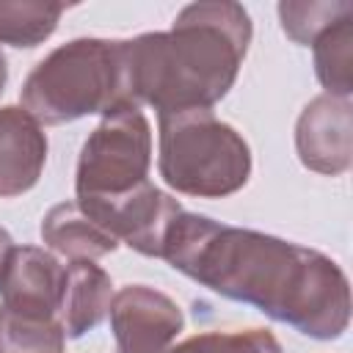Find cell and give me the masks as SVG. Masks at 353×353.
<instances>
[{
  "mask_svg": "<svg viewBox=\"0 0 353 353\" xmlns=\"http://www.w3.org/2000/svg\"><path fill=\"white\" fill-rule=\"evenodd\" d=\"M63 11L66 6L55 0H0V44L39 47L55 33Z\"/></svg>",
  "mask_w": 353,
  "mask_h": 353,
  "instance_id": "cell-14",
  "label": "cell"
},
{
  "mask_svg": "<svg viewBox=\"0 0 353 353\" xmlns=\"http://www.w3.org/2000/svg\"><path fill=\"white\" fill-rule=\"evenodd\" d=\"M41 240L69 262L74 259H99L119 248V240L110 237L99 223H94L77 201H61L50 207L41 218Z\"/></svg>",
  "mask_w": 353,
  "mask_h": 353,
  "instance_id": "cell-12",
  "label": "cell"
},
{
  "mask_svg": "<svg viewBox=\"0 0 353 353\" xmlns=\"http://www.w3.org/2000/svg\"><path fill=\"white\" fill-rule=\"evenodd\" d=\"M152 165V124L141 108H116L102 116L85 138L74 193L77 201L119 199L138 185L149 182Z\"/></svg>",
  "mask_w": 353,
  "mask_h": 353,
  "instance_id": "cell-5",
  "label": "cell"
},
{
  "mask_svg": "<svg viewBox=\"0 0 353 353\" xmlns=\"http://www.w3.org/2000/svg\"><path fill=\"white\" fill-rule=\"evenodd\" d=\"M110 276L91 259H74L63 265V292L58 306V323L66 339H80L94 331L110 312L113 301Z\"/></svg>",
  "mask_w": 353,
  "mask_h": 353,
  "instance_id": "cell-11",
  "label": "cell"
},
{
  "mask_svg": "<svg viewBox=\"0 0 353 353\" xmlns=\"http://www.w3.org/2000/svg\"><path fill=\"white\" fill-rule=\"evenodd\" d=\"M58 317H33L0 303V353H63Z\"/></svg>",
  "mask_w": 353,
  "mask_h": 353,
  "instance_id": "cell-15",
  "label": "cell"
},
{
  "mask_svg": "<svg viewBox=\"0 0 353 353\" xmlns=\"http://www.w3.org/2000/svg\"><path fill=\"white\" fill-rule=\"evenodd\" d=\"M63 292V265L39 245H11L0 265V303L33 314L58 317Z\"/></svg>",
  "mask_w": 353,
  "mask_h": 353,
  "instance_id": "cell-9",
  "label": "cell"
},
{
  "mask_svg": "<svg viewBox=\"0 0 353 353\" xmlns=\"http://www.w3.org/2000/svg\"><path fill=\"white\" fill-rule=\"evenodd\" d=\"M6 83H8V63H6V55H3V50H0V97H3V91H6Z\"/></svg>",
  "mask_w": 353,
  "mask_h": 353,
  "instance_id": "cell-19",
  "label": "cell"
},
{
  "mask_svg": "<svg viewBox=\"0 0 353 353\" xmlns=\"http://www.w3.org/2000/svg\"><path fill=\"white\" fill-rule=\"evenodd\" d=\"M77 207L110 237H116L119 243L130 245L143 256H163L168 226L182 212V204L174 196L154 188L152 182H143L119 199L77 201Z\"/></svg>",
  "mask_w": 353,
  "mask_h": 353,
  "instance_id": "cell-6",
  "label": "cell"
},
{
  "mask_svg": "<svg viewBox=\"0 0 353 353\" xmlns=\"http://www.w3.org/2000/svg\"><path fill=\"white\" fill-rule=\"evenodd\" d=\"M281 30L295 44H312L323 30L336 25L345 17H353V3L347 0H281L279 3Z\"/></svg>",
  "mask_w": 353,
  "mask_h": 353,
  "instance_id": "cell-16",
  "label": "cell"
},
{
  "mask_svg": "<svg viewBox=\"0 0 353 353\" xmlns=\"http://www.w3.org/2000/svg\"><path fill=\"white\" fill-rule=\"evenodd\" d=\"M19 102L44 127L135 108L127 85L124 39L83 36L55 47L25 77Z\"/></svg>",
  "mask_w": 353,
  "mask_h": 353,
  "instance_id": "cell-3",
  "label": "cell"
},
{
  "mask_svg": "<svg viewBox=\"0 0 353 353\" xmlns=\"http://www.w3.org/2000/svg\"><path fill=\"white\" fill-rule=\"evenodd\" d=\"M47 163V135L22 108H0V199H14L36 188Z\"/></svg>",
  "mask_w": 353,
  "mask_h": 353,
  "instance_id": "cell-10",
  "label": "cell"
},
{
  "mask_svg": "<svg viewBox=\"0 0 353 353\" xmlns=\"http://www.w3.org/2000/svg\"><path fill=\"white\" fill-rule=\"evenodd\" d=\"M160 259L303 336L339 339L350 325L347 276L323 251L182 210L168 226Z\"/></svg>",
  "mask_w": 353,
  "mask_h": 353,
  "instance_id": "cell-1",
  "label": "cell"
},
{
  "mask_svg": "<svg viewBox=\"0 0 353 353\" xmlns=\"http://www.w3.org/2000/svg\"><path fill=\"white\" fill-rule=\"evenodd\" d=\"M295 152L303 168L339 176L353 163V108L350 99L314 97L295 121Z\"/></svg>",
  "mask_w": 353,
  "mask_h": 353,
  "instance_id": "cell-8",
  "label": "cell"
},
{
  "mask_svg": "<svg viewBox=\"0 0 353 353\" xmlns=\"http://www.w3.org/2000/svg\"><path fill=\"white\" fill-rule=\"evenodd\" d=\"M254 25L240 3H190L171 30L124 39L127 85L135 108L157 116L212 110L237 80Z\"/></svg>",
  "mask_w": 353,
  "mask_h": 353,
  "instance_id": "cell-2",
  "label": "cell"
},
{
  "mask_svg": "<svg viewBox=\"0 0 353 353\" xmlns=\"http://www.w3.org/2000/svg\"><path fill=\"white\" fill-rule=\"evenodd\" d=\"M163 182L196 199H223L245 188L251 176V149L245 138L212 110H182L157 116Z\"/></svg>",
  "mask_w": 353,
  "mask_h": 353,
  "instance_id": "cell-4",
  "label": "cell"
},
{
  "mask_svg": "<svg viewBox=\"0 0 353 353\" xmlns=\"http://www.w3.org/2000/svg\"><path fill=\"white\" fill-rule=\"evenodd\" d=\"M314 74L328 97L350 99L353 94V17L339 19L328 30H323L314 41Z\"/></svg>",
  "mask_w": 353,
  "mask_h": 353,
  "instance_id": "cell-13",
  "label": "cell"
},
{
  "mask_svg": "<svg viewBox=\"0 0 353 353\" xmlns=\"http://www.w3.org/2000/svg\"><path fill=\"white\" fill-rule=\"evenodd\" d=\"M11 245H14V240H11V234L0 226V265H3V259H6V254L11 251Z\"/></svg>",
  "mask_w": 353,
  "mask_h": 353,
  "instance_id": "cell-18",
  "label": "cell"
},
{
  "mask_svg": "<svg viewBox=\"0 0 353 353\" xmlns=\"http://www.w3.org/2000/svg\"><path fill=\"white\" fill-rule=\"evenodd\" d=\"M163 353H284V350L268 328H232V331L193 334Z\"/></svg>",
  "mask_w": 353,
  "mask_h": 353,
  "instance_id": "cell-17",
  "label": "cell"
},
{
  "mask_svg": "<svg viewBox=\"0 0 353 353\" xmlns=\"http://www.w3.org/2000/svg\"><path fill=\"white\" fill-rule=\"evenodd\" d=\"M116 353H163L182 334V309L160 290L127 284L110 301Z\"/></svg>",
  "mask_w": 353,
  "mask_h": 353,
  "instance_id": "cell-7",
  "label": "cell"
}]
</instances>
